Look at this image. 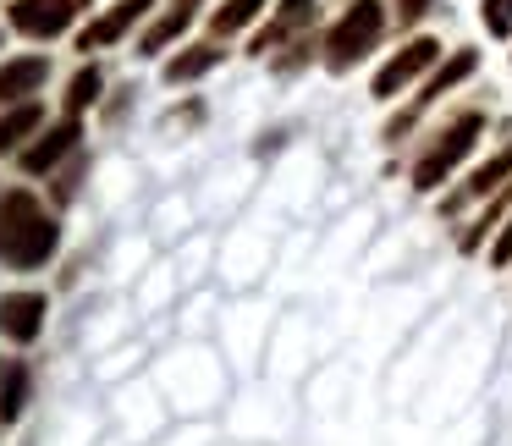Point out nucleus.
<instances>
[{"mask_svg":"<svg viewBox=\"0 0 512 446\" xmlns=\"http://www.w3.org/2000/svg\"><path fill=\"white\" fill-rule=\"evenodd\" d=\"M56 243H61V232L34 193H6L0 199V259L34 270L56 254Z\"/></svg>","mask_w":512,"mask_h":446,"instance_id":"obj_1","label":"nucleus"},{"mask_svg":"<svg viewBox=\"0 0 512 446\" xmlns=\"http://www.w3.org/2000/svg\"><path fill=\"white\" fill-rule=\"evenodd\" d=\"M380 28H386V12H380V0H353L347 6V17L325 34V61H331V72H347L358 56H369L380 39Z\"/></svg>","mask_w":512,"mask_h":446,"instance_id":"obj_2","label":"nucleus"},{"mask_svg":"<svg viewBox=\"0 0 512 446\" xmlns=\"http://www.w3.org/2000/svg\"><path fill=\"white\" fill-rule=\"evenodd\" d=\"M479 127H485V122H479L474 111H468V116H457V122L441 133V144H435L430 155H424L419 166H413V188H424V193H430V188H441V182H446V171H452L457 160H463L468 149H474Z\"/></svg>","mask_w":512,"mask_h":446,"instance_id":"obj_3","label":"nucleus"},{"mask_svg":"<svg viewBox=\"0 0 512 446\" xmlns=\"http://www.w3.org/2000/svg\"><path fill=\"white\" fill-rule=\"evenodd\" d=\"M45 314H50L45 292H6L0 298V336L6 342H34L45 331Z\"/></svg>","mask_w":512,"mask_h":446,"instance_id":"obj_4","label":"nucleus"},{"mask_svg":"<svg viewBox=\"0 0 512 446\" xmlns=\"http://www.w3.org/2000/svg\"><path fill=\"white\" fill-rule=\"evenodd\" d=\"M435 56H441V45H435V39H413L402 56H391L386 67L375 72V100H391L397 89H408L424 67H435Z\"/></svg>","mask_w":512,"mask_h":446,"instance_id":"obj_5","label":"nucleus"},{"mask_svg":"<svg viewBox=\"0 0 512 446\" xmlns=\"http://www.w3.org/2000/svg\"><path fill=\"white\" fill-rule=\"evenodd\" d=\"M72 17H78V0H17L12 6V28H23L28 39H56Z\"/></svg>","mask_w":512,"mask_h":446,"instance_id":"obj_6","label":"nucleus"},{"mask_svg":"<svg viewBox=\"0 0 512 446\" xmlns=\"http://www.w3.org/2000/svg\"><path fill=\"white\" fill-rule=\"evenodd\" d=\"M45 78H50L45 56H17V61H6V67H0V105H23L34 89H45Z\"/></svg>","mask_w":512,"mask_h":446,"instance_id":"obj_7","label":"nucleus"},{"mask_svg":"<svg viewBox=\"0 0 512 446\" xmlns=\"http://www.w3.org/2000/svg\"><path fill=\"white\" fill-rule=\"evenodd\" d=\"M78 138H83V133H78V116H67V122H56L45 138H39V144H28V149H23V171H28V177H39V171H50L61 155H67V149H78Z\"/></svg>","mask_w":512,"mask_h":446,"instance_id":"obj_8","label":"nucleus"},{"mask_svg":"<svg viewBox=\"0 0 512 446\" xmlns=\"http://www.w3.org/2000/svg\"><path fill=\"white\" fill-rule=\"evenodd\" d=\"M149 6H155V0H122L116 12H105L100 23H89V28H83L78 50H100V45H116V39H122L127 28L138 23V17H149Z\"/></svg>","mask_w":512,"mask_h":446,"instance_id":"obj_9","label":"nucleus"},{"mask_svg":"<svg viewBox=\"0 0 512 446\" xmlns=\"http://www.w3.org/2000/svg\"><path fill=\"white\" fill-rule=\"evenodd\" d=\"M39 122H45V111H39L34 100H23V105H12V111H0V155H12L23 138H34L39 133Z\"/></svg>","mask_w":512,"mask_h":446,"instance_id":"obj_10","label":"nucleus"},{"mask_svg":"<svg viewBox=\"0 0 512 446\" xmlns=\"http://www.w3.org/2000/svg\"><path fill=\"white\" fill-rule=\"evenodd\" d=\"M28 386H34L28 364H6V369H0V424H12L17 413L28 408Z\"/></svg>","mask_w":512,"mask_h":446,"instance_id":"obj_11","label":"nucleus"},{"mask_svg":"<svg viewBox=\"0 0 512 446\" xmlns=\"http://www.w3.org/2000/svg\"><path fill=\"white\" fill-rule=\"evenodd\" d=\"M507 177H512V144L501 149L496 160H485V166H479L474 177H468V188L457 193L452 204H463V199H485V193H496V188H501V182H507ZM452 204H446V210H452Z\"/></svg>","mask_w":512,"mask_h":446,"instance_id":"obj_12","label":"nucleus"},{"mask_svg":"<svg viewBox=\"0 0 512 446\" xmlns=\"http://www.w3.org/2000/svg\"><path fill=\"white\" fill-rule=\"evenodd\" d=\"M215 61H221V50H215V45H188L182 56L166 61V83H193V78H204Z\"/></svg>","mask_w":512,"mask_h":446,"instance_id":"obj_13","label":"nucleus"},{"mask_svg":"<svg viewBox=\"0 0 512 446\" xmlns=\"http://www.w3.org/2000/svg\"><path fill=\"white\" fill-rule=\"evenodd\" d=\"M303 17H314V0H281V12H276V23H270L265 34L254 39V50H259V56H265V50H270V45H281V39H287L292 28L303 23Z\"/></svg>","mask_w":512,"mask_h":446,"instance_id":"obj_14","label":"nucleus"},{"mask_svg":"<svg viewBox=\"0 0 512 446\" xmlns=\"http://www.w3.org/2000/svg\"><path fill=\"white\" fill-rule=\"evenodd\" d=\"M479 67V56H474V50H457V56L452 61H446V67L441 72H435V78L430 83H424V94H419V105H430V100H441V94L446 89H452V83H463L468 78V72H474Z\"/></svg>","mask_w":512,"mask_h":446,"instance_id":"obj_15","label":"nucleus"},{"mask_svg":"<svg viewBox=\"0 0 512 446\" xmlns=\"http://www.w3.org/2000/svg\"><path fill=\"white\" fill-rule=\"evenodd\" d=\"M188 23H193V6H182V0H177V12H166V17H160V23L144 34V56H155V50H166L171 39H182V34H188Z\"/></svg>","mask_w":512,"mask_h":446,"instance_id":"obj_16","label":"nucleus"},{"mask_svg":"<svg viewBox=\"0 0 512 446\" xmlns=\"http://www.w3.org/2000/svg\"><path fill=\"white\" fill-rule=\"evenodd\" d=\"M259 12H265V0H226L221 12L210 17V28L215 34H237V28H248Z\"/></svg>","mask_w":512,"mask_h":446,"instance_id":"obj_17","label":"nucleus"},{"mask_svg":"<svg viewBox=\"0 0 512 446\" xmlns=\"http://www.w3.org/2000/svg\"><path fill=\"white\" fill-rule=\"evenodd\" d=\"M94 100H100V72H94V67H83L78 78H72V94H67V111L78 116L83 105H94Z\"/></svg>","mask_w":512,"mask_h":446,"instance_id":"obj_18","label":"nucleus"},{"mask_svg":"<svg viewBox=\"0 0 512 446\" xmlns=\"http://www.w3.org/2000/svg\"><path fill=\"white\" fill-rule=\"evenodd\" d=\"M485 28H490L496 39L512 34V0H485Z\"/></svg>","mask_w":512,"mask_h":446,"instance_id":"obj_19","label":"nucleus"},{"mask_svg":"<svg viewBox=\"0 0 512 446\" xmlns=\"http://www.w3.org/2000/svg\"><path fill=\"white\" fill-rule=\"evenodd\" d=\"M490 259H496V265H507V259H512V221H507V232L496 237V248H490Z\"/></svg>","mask_w":512,"mask_h":446,"instance_id":"obj_20","label":"nucleus"},{"mask_svg":"<svg viewBox=\"0 0 512 446\" xmlns=\"http://www.w3.org/2000/svg\"><path fill=\"white\" fill-rule=\"evenodd\" d=\"M182 6H193V0H182Z\"/></svg>","mask_w":512,"mask_h":446,"instance_id":"obj_21","label":"nucleus"}]
</instances>
